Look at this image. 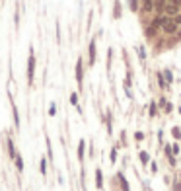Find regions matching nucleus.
<instances>
[{"instance_id":"1","label":"nucleus","mask_w":181,"mask_h":191,"mask_svg":"<svg viewBox=\"0 0 181 191\" xmlns=\"http://www.w3.org/2000/svg\"><path fill=\"white\" fill-rule=\"evenodd\" d=\"M35 65H37L35 51H33V45H29V57H28V84L29 86H33V80H35Z\"/></svg>"},{"instance_id":"2","label":"nucleus","mask_w":181,"mask_h":191,"mask_svg":"<svg viewBox=\"0 0 181 191\" xmlns=\"http://www.w3.org/2000/svg\"><path fill=\"white\" fill-rule=\"evenodd\" d=\"M76 82H78V88L82 90V82H84V59L78 57L76 61Z\"/></svg>"},{"instance_id":"3","label":"nucleus","mask_w":181,"mask_h":191,"mask_svg":"<svg viewBox=\"0 0 181 191\" xmlns=\"http://www.w3.org/2000/svg\"><path fill=\"white\" fill-rule=\"evenodd\" d=\"M95 57H98V53H95V39L90 41V47H88V65L94 66L95 65Z\"/></svg>"},{"instance_id":"4","label":"nucleus","mask_w":181,"mask_h":191,"mask_svg":"<svg viewBox=\"0 0 181 191\" xmlns=\"http://www.w3.org/2000/svg\"><path fill=\"white\" fill-rule=\"evenodd\" d=\"M162 29H164V33H168V35H175V33H177V29H179V25L175 24L173 20H169V22L164 25Z\"/></svg>"},{"instance_id":"5","label":"nucleus","mask_w":181,"mask_h":191,"mask_svg":"<svg viewBox=\"0 0 181 191\" xmlns=\"http://www.w3.org/2000/svg\"><path fill=\"white\" fill-rule=\"evenodd\" d=\"M115 178H117V182H119V185H121V191H131V185H129V182H127L123 172H117Z\"/></svg>"},{"instance_id":"6","label":"nucleus","mask_w":181,"mask_h":191,"mask_svg":"<svg viewBox=\"0 0 181 191\" xmlns=\"http://www.w3.org/2000/svg\"><path fill=\"white\" fill-rule=\"evenodd\" d=\"M168 22H169L168 16H156V18L152 20V24H150V25H154L156 29H160V28H164V25H166Z\"/></svg>"},{"instance_id":"7","label":"nucleus","mask_w":181,"mask_h":191,"mask_svg":"<svg viewBox=\"0 0 181 191\" xmlns=\"http://www.w3.org/2000/svg\"><path fill=\"white\" fill-rule=\"evenodd\" d=\"M168 6V0H154V12L158 16H164V10Z\"/></svg>"},{"instance_id":"8","label":"nucleus","mask_w":181,"mask_h":191,"mask_svg":"<svg viewBox=\"0 0 181 191\" xmlns=\"http://www.w3.org/2000/svg\"><path fill=\"white\" fill-rule=\"evenodd\" d=\"M6 146H8V156H10V160H14L16 154H18V150H16V144H14L12 137H6Z\"/></svg>"},{"instance_id":"9","label":"nucleus","mask_w":181,"mask_h":191,"mask_svg":"<svg viewBox=\"0 0 181 191\" xmlns=\"http://www.w3.org/2000/svg\"><path fill=\"white\" fill-rule=\"evenodd\" d=\"M177 14H179V8L173 6V4H168L166 10H164V16H168V18H175Z\"/></svg>"},{"instance_id":"10","label":"nucleus","mask_w":181,"mask_h":191,"mask_svg":"<svg viewBox=\"0 0 181 191\" xmlns=\"http://www.w3.org/2000/svg\"><path fill=\"white\" fill-rule=\"evenodd\" d=\"M95 187L103 189V172H102V168L95 170Z\"/></svg>"},{"instance_id":"11","label":"nucleus","mask_w":181,"mask_h":191,"mask_svg":"<svg viewBox=\"0 0 181 191\" xmlns=\"http://www.w3.org/2000/svg\"><path fill=\"white\" fill-rule=\"evenodd\" d=\"M84 152H86V140L80 139V142H78V160H80V164L84 162Z\"/></svg>"},{"instance_id":"12","label":"nucleus","mask_w":181,"mask_h":191,"mask_svg":"<svg viewBox=\"0 0 181 191\" xmlns=\"http://www.w3.org/2000/svg\"><path fill=\"white\" fill-rule=\"evenodd\" d=\"M140 10H142V12H146V14L154 12V0H144L142 6H140Z\"/></svg>"},{"instance_id":"13","label":"nucleus","mask_w":181,"mask_h":191,"mask_svg":"<svg viewBox=\"0 0 181 191\" xmlns=\"http://www.w3.org/2000/svg\"><path fill=\"white\" fill-rule=\"evenodd\" d=\"M12 115H14V127H16V131H20V113H18L16 103H12Z\"/></svg>"},{"instance_id":"14","label":"nucleus","mask_w":181,"mask_h":191,"mask_svg":"<svg viewBox=\"0 0 181 191\" xmlns=\"http://www.w3.org/2000/svg\"><path fill=\"white\" fill-rule=\"evenodd\" d=\"M14 162H16V168H18V172L22 174V172H24V158H22V154H20V152H18V154H16Z\"/></svg>"},{"instance_id":"15","label":"nucleus","mask_w":181,"mask_h":191,"mask_svg":"<svg viewBox=\"0 0 181 191\" xmlns=\"http://www.w3.org/2000/svg\"><path fill=\"white\" fill-rule=\"evenodd\" d=\"M138 158H140V164H142V166H148V162H150V154H148L146 150H140Z\"/></svg>"},{"instance_id":"16","label":"nucleus","mask_w":181,"mask_h":191,"mask_svg":"<svg viewBox=\"0 0 181 191\" xmlns=\"http://www.w3.org/2000/svg\"><path fill=\"white\" fill-rule=\"evenodd\" d=\"M117 150H119V144H115L113 148H111V152H109V162L111 164L117 162Z\"/></svg>"},{"instance_id":"17","label":"nucleus","mask_w":181,"mask_h":191,"mask_svg":"<svg viewBox=\"0 0 181 191\" xmlns=\"http://www.w3.org/2000/svg\"><path fill=\"white\" fill-rule=\"evenodd\" d=\"M39 172H41V176H47V158H41V162H39Z\"/></svg>"},{"instance_id":"18","label":"nucleus","mask_w":181,"mask_h":191,"mask_svg":"<svg viewBox=\"0 0 181 191\" xmlns=\"http://www.w3.org/2000/svg\"><path fill=\"white\" fill-rule=\"evenodd\" d=\"M158 86H160V88H162V90H166V88H169V86H168V82H166V80H164V74H162V72H158Z\"/></svg>"},{"instance_id":"19","label":"nucleus","mask_w":181,"mask_h":191,"mask_svg":"<svg viewBox=\"0 0 181 191\" xmlns=\"http://www.w3.org/2000/svg\"><path fill=\"white\" fill-rule=\"evenodd\" d=\"M156 113H158V105H156V102H150V107H148V115H150V117H156Z\"/></svg>"},{"instance_id":"20","label":"nucleus","mask_w":181,"mask_h":191,"mask_svg":"<svg viewBox=\"0 0 181 191\" xmlns=\"http://www.w3.org/2000/svg\"><path fill=\"white\" fill-rule=\"evenodd\" d=\"M115 10H113V18H117V20H119L121 18V2H119V0H115V6H113Z\"/></svg>"},{"instance_id":"21","label":"nucleus","mask_w":181,"mask_h":191,"mask_svg":"<svg viewBox=\"0 0 181 191\" xmlns=\"http://www.w3.org/2000/svg\"><path fill=\"white\" fill-rule=\"evenodd\" d=\"M105 123H107V133L109 135H113V119H111V111H107V119H105Z\"/></svg>"},{"instance_id":"22","label":"nucleus","mask_w":181,"mask_h":191,"mask_svg":"<svg viewBox=\"0 0 181 191\" xmlns=\"http://www.w3.org/2000/svg\"><path fill=\"white\" fill-rule=\"evenodd\" d=\"M129 8H131V12H138V10H140L138 0H129Z\"/></svg>"},{"instance_id":"23","label":"nucleus","mask_w":181,"mask_h":191,"mask_svg":"<svg viewBox=\"0 0 181 191\" xmlns=\"http://www.w3.org/2000/svg\"><path fill=\"white\" fill-rule=\"evenodd\" d=\"M156 28H154V25H148V28L144 29V33H146V37H154V35H156Z\"/></svg>"},{"instance_id":"24","label":"nucleus","mask_w":181,"mask_h":191,"mask_svg":"<svg viewBox=\"0 0 181 191\" xmlns=\"http://www.w3.org/2000/svg\"><path fill=\"white\" fill-rule=\"evenodd\" d=\"M172 137L175 140H181V129H179V127H173V129H172Z\"/></svg>"},{"instance_id":"25","label":"nucleus","mask_w":181,"mask_h":191,"mask_svg":"<svg viewBox=\"0 0 181 191\" xmlns=\"http://www.w3.org/2000/svg\"><path fill=\"white\" fill-rule=\"evenodd\" d=\"M138 57H140V62H144L146 61V49H144V47H138Z\"/></svg>"},{"instance_id":"26","label":"nucleus","mask_w":181,"mask_h":191,"mask_svg":"<svg viewBox=\"0 0 181 191\" xmlns=\"http://www.w3.org/2000/svg\"><path fill=\"white\" fill-rule=\"evenodd\" d=\"M70 103L74 105V107H80V105H78V94H76V92L70 94Z\"/></svg>"},{"instance_id":"27","label":"nucleus","mask_w":181,"mask_h":191,"mask_svg":"<svg viewBox=\"0 0 181 191\" xmlns=\"http://www.w3.org/2000/svg\"><path fill=\"white\" fill-rule=\"evenodd\" d=\"M45 142H47V152H49V160H53V148H51V139L45 137Z\"/></svg>"},{"instance_id":"28","label":"nucleus","mask_w":181,"mask_h":191,"mask_svg":"<svg viewBox=\"0 0 181 191\" xmlns=\"http://www.w3.org/2000/svg\"><path fill=\"white\" fill-rule=\"evenodd\" d=\"M164 76H166V82H168V86L173 82V76H172V72L169 70H164Z\"/></svg>"},{"instance_id":"29","label":"nucleus","mask_w":181,"mask_h":191,"mask_svg":"<svg viewBox=\"0 0 181 191\" xmlns=\"http://www.w3.org/2000/svg\"><path fill=\"white\" fill-rule=\"evenodd\" d=\"M14 24H16V28L20 25V8H16V12H14Z\"/></svg>"},{"instance_id":"30","label":"nucleus","mask_w":181,"mask_h":191,"mask_svg":"<svg viewBox=\"0 0 181 191\" xmlns=\"http://www.w3.org/2000/svg\"><path fill=\"white\" fill-rule=\"evenodd\" d=\"M49 115H51V117H55V115H57V103H51V107H49Z\"/></svg>"},{"instance_id":"31","label":"nucleus","mask_w":181,"mask_h":191,"mask_svg":"<svg viewBox=\"0 0 181 191\" xmlns=\"http://www.w3.org/2000/svg\"><path fill=\"white\" fill-rule=\"evenodd\" d=\"M135 139H136L138 142H140V140H144V133H142V131H136V133H135Z\"/></svg>"},{"instance_id":"32","label":"nucleus","mask_w":181,"mask_h":191,"mask_svg":"<svg viewBox=\"0 0 181 191\" xmlns=\"http://www.w3.org/2000/svg\"><path fill=\"white\" fill-rule=\"evenodd\" d=\"M168 4H173V6H177L181 10V0H168Z\"/></svg>"},{"instance_id":"33","label":"nucleus","mask_w":181,"mask_h":191,"mask_svg":"<svg viewBox=\"0 0 181 191\" xmlns=\"http://www.w3.org/2000/svg\"><path fill=\"white\" fill-rule=\"evenodd\" d=\"M172 152H173V156H177V154H179V144H177V142H175V144L172 146Z\"/></svg>"},{"instance_id":"34","label":"nucleus","mask_w":181,"mask_h":191,"mask_svg":"<svg viewBox=\"0 0 181 191\" xmlns=\"http://www.w3.org/2000/svg\"><path fill=\"white\" fill-rule=\"evenodd\" d=\"M158 102H160V107H162V109H164V107H166V103H168V99H166V98H160V99H158Z\"/></svg>"},{"instance_id":"35","label":"nucleus","mask_w":181,"mask_h":191,"mask_svg":"<svg viewBox=\"0 0 181 191\" xmlns=\"http://www.w3.org/2000/svg\"><path fill=\"white\" fill-rule=\"evenodd\" d=\"M173 22L177 24V25H181V12H179V14H177V16H175V18H173Z\"/></svg>"},{"instance_id":"36","label":"nucleus","mask_w":181,"mask_h":191,"mask_svg":"<svg viewBox=\"0 0 181 191\" xmlns=\"http://www.w3.org/2000/svg\"><path fill=\"white\" fill-rule=\"evenodd\" d=\"M150 170H152L154 174H156V172H158V164H156V162H152V164H150Z\"/></svg>"},{"instance_id":"37","label":"nucleus","mask_w":181,"mask_h":191,"mask_svg":"<svg viewBox=\"0 0 181 191\" xmlns=\"http://www.w3.org/2000/svg\"><path fill=\"white\" fill-rule=\"evenodd\" d=\"M164 109H166V113H169V111H172V109H173V105H172V103H169V102H168V103H166V107H164Z\"/></svg>"},{"instance_id":"38","label":"nucleus","mask_w":181,"mask_h":191,"mask_svg":"<svg viewBox=\"0 0 181 191\" xmlns=\"http://www.w3.org/2000/svg\"><path fill=\"white\" fill-rule=\"evenodd\" d=\"M158 140H160V142L164 140V131H158Z\"/></svg>"},{"instance_id":"39","label":"nucleus","mask_w":181,"mask_h":191,"mask_svg":"<svg viewBox=\"0 0 181 191\" xmlns=\"http://www.w3.org/2000/svg\"><path fill=\"white\" fill-rule=\"evenodd\" d=\"M142 2H144V0H142Z\"/></svg>"},{"instance_id":"40","label":"nucleus","mask_w":181,"mask_h":191,"mask_svg":"<svg viewBox=\"0 0 181 191\" xmlns=\"http://www.w3.org/2000/svg\"><path fill=\"white\" fill-rule=\"evenodd\" d=\"M179 12H181V10H179Z\"/></svg>"}]
</instances>
